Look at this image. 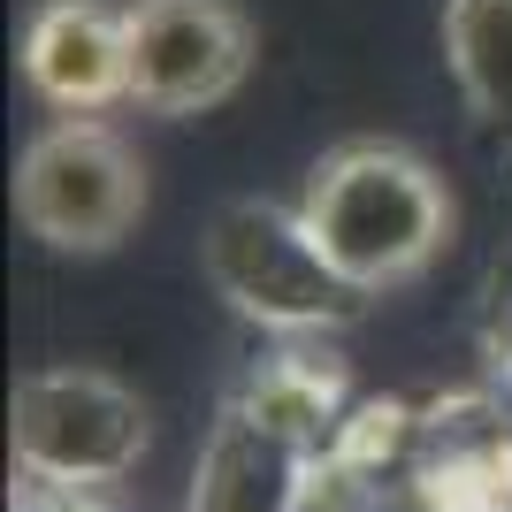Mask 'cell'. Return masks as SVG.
Segmentation results:
<instances>
[{
    "mask_svg": "<svg viewBox=\"0 0 512 512\" xmlns=\"http://www.w3.org/2000/svg\"><path fill=\"white\" fill-rule=\"evenodd\" d=\"M299 214L314 245L367 299L413 283L451 237V199L436 184V169L421 153L390 146V138H352V146L321 153L299 192Z\"/></svg>",
    "mask_w": 512,
    "mask_h": 512,
    "instance_id": "1",
    "label": "cell"
},
{
    "mask_svg": "<svg viewBox=\"0 0 512 512\" xmlns=\"http://www.w3.org/2000/svg\"><path fill=\"white\" fill-rule=\"evenodd\" d=\"M237 406H253L260 421L291 428L299 444L321 451V444H337V428H344V383H337V367L306 360V352H283V360L253 367V383H245Z\"/></svg>",
    "mask_w": 512,
    "mask_h": 512,
    "instance_id": "9",
    "label": "cell"
},
{
    "mask_svg": "<svg viewBox=\"0 0 512 512\" xmlns=\"http://www.w3.org/2000/svg\"><path fill=\"white\" fill-rule=\"evenodd\" d=\"M23 77L54 115H100L130 100V8L39 0L23 23Z\"/></svg>",
    "mask_w": 512,
    "mask_h": 512,
    "instance_id": "6",
    "label": "cell"
},
{
    "mask_svg": "<svg viewBox=\"0 0 512 512\" xmlns=\"http://www.w3.org/2000/svg\"><path fill=\"white\" fill-rule=\"evenodd\" d=\"M321 451L291 428L260 421L253 406H230L214 421L192 474V512H306Z\"/></svg>",
    "mask_w": 512,
    "mask_h": 512,
    "instance_id": "7",
    "label": "cell"
},
{
    "mask_svg": "<svg viewBox=\"0 0 512 512\" xmlns=\"http://www.w3.org/2000/svg\"><path fill=\"white\" fill-rule=\"evenodd\" d=\"M444 54L482 123H512V0H444Z\"/></svg>",
    "mask_w": 512,
    "mask_h": 512,
    "instance_id": "8",
    "label": "cell"
},
{
    "mask_svg": "<svg viewBox=\"0 0 512 512\" xmlns=\"http://www.w3.org/2000/svg\"><path fill=\"white\" fill-rule=\"evenodd\" d=\"M8 512H107L92 490H77V482H46V474H23L16 497H8Z\"/></svg>",
    "mask_w": 512,
    "mask_h": 512,
    "instance_id": "10",
    "label": "cell"
},
{
    "mask_svg": "<svg viewBox=\"0 0 512 512\" xmlns=\"http://www.w3.org/2000/svg\"><path fill=\"white\" fill-rule=\"evenodd\" d=\"M199 260L214 291L276 337H329L367 306V291L314 245L306 214L276 199H230L199 237Z\"/></svg>",
    "mask_w": 512,
    "mask_h": 512,
    "instance_id": "2",
    "label": "cell"
},
{
    "mask_svg": "<svg viewBox=\"0 0 512 512\" xmlns=\"http://www.w3.org/2000/svg\"><path fill=\"white\" fill-rule=\"evenodd\" d=\"M253 69V23L230 0H130V100L153 115L222 107Z\"/></svg>",
    "mask_w": 512,
    "mask_h": 512,
    "instance_id": "5",
    "label": "cell"
},
{
    "mask_svg": "<svg viewBox=\"0 0 512 512\" xmlns=\"http://www.w3.org/2000/svg\"><path fill=\"white\" fill-rule=\"evenodd\" d=\"M16 214L54 253H107L146 214V169L100 115H62L16 161Z\"/></svg>",
    "mask_w": 512,
    "mask_h": 512,
    "instance_id": "3",
    "label": "cell"
},
{
    "mask_svg": "<svg viewBox=\"0 0 512 512\" xmlns=\"http://www.w3.org/2000/svg\"><path fill=\"white\" fill-rule=\"evenodd\" d=\"M8 444H16L23 474L100 490V482H123V474L146 459V406H138V390H123L115 375L39 367V375L16 383Z\"/></svg>",
    "mask_w": 512,
    "mask_h": 512,
    "instance_id": "4",
    "label": "cell"
}]
</instances>
